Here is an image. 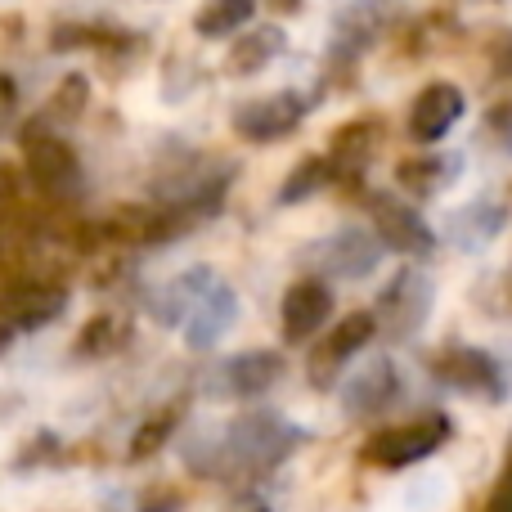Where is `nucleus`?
Masks as SVG:
<instances>
[{"mask_svg": "<svg viewBox=\"0 0 512 512\" xmlns=\"http://www.w3.org/2000/svg\"><path fill=\"white\" fill-rule=\"evenodd\" d=\"M306 432L297 423H288L274 409H248L239 414L212 445L198 441L189 445V468L198 477H216V481H261L279 468L283 459H292V450H301Z\"/></svg>", "mask_w": 512, "mask_h": 512, "instance_id": "f257e3e1", "label": "nucleus"}, {"mask_svg": "<svg viewBox=\"0 0 512 512\" xmlns=\"http://www.w3.org/2000/svg\"><path fill=\"white\" fill-rule=\"evenodd\" d=\"M149 310L158 324L185 328V342L194 346V351H207V346H216L234 328V319H239V297H234V288L212 265H194V270H185L176 283H167V288L153 297Z\"/></svg>", "mask_w": 512, "mask_h": 512, "instance_id": "f03ea898", "label": "nucleus"}, {"mask_svg": "<svg viewBox=\"0 0 512 512\" xmlns=\"http://www.w3.org/2000/svg\"><path fill=\"white\" fill-rule=\"evenodd\" d=\"M450 436H454V423L432 409V414H418V418H409V423H396V427L373 432L369 441H364L360 459L369 463V468L400 472V468H409V463L432 459V454L441 450Z\"/></svg>", "mask_w": 512, "mask_h": 512, "instance_id": "7ed1b4c3", "label": "nucleus"}, {"mask_svg": "<svg viewBox=\"0 0 512 512\" xmlns=\"http://www.w3.org/2000/svg\"><path fill=\"white\" fill-rule=\"evenodd\" d=\"M432 301H436V288L423 270H414V265L396 270L387 288L378 292V306H373L378 333L387 337V342H405V337H414L418 328L427 324V315H432Z\"/></svg>", "mask_w": 512, "mask_h": 512, "instance_id": "20e7f679", "label": "nucleus"}, {"mask_svg": "<svg viewBox=\"0 0 512 512\" xmlns=\"http://www.w3.org/2000/svg\"><path fill=\"white\" fill-rule=\"evenodd\" d=\"M23 171L45 198L68 203L81 189V162L63 135L54 131H23Z\"/></svg>", "mask_w": 512, "mask_h": 512, "instance_id": "39448f33", "label": "nucleus"}, {"mask_svg": "<svg viewBox=\"0 0 512 512\" xmlns=\"http://www.w3.org/2000/svg\"><path fill=\"white\" fill-rule=\"evenodd\" d=\"M364 198H369L373 234L382 239L387 252H400V256H409V261L436 252V230L423 221V212H418L409 198L387 194V189H373V194H364Z\"/></svg>", "mask_w": 512, "mask_h": 512, "instance_id": "423d86ee", "label": "nucleus"}, {"mask_svg": "<svg viewBox=\"0 0 512 512\" xmlns=\"http://www.w3.org/2000/svg\"><path fill=\"white\" fill-rule=\"evenodd\" d=\"M432 378L450 391H463V396H481V400H504L508 387H504V369L490 351L481 346H463V342H450L432 355Z\"/></svg>", "mask_w": 512, "mask_h": 512, "instance_id": "0eeeda50", "label": "nucleus"}, {"mask_svg": "<svg viewBox=\"0 0 512 512\" xmlns=\"http://www.w3.org/2000/svg\"><path fill=\"white\" fill-rule=\"evenodd\" d=\"M378 337V319L373 310H355V315L337 319V328L324 337V342L310 346V360H306V378L315 391H333L342 369L364 351V346Z\"/></svg>", "mask_w": 512, "mask_h": 512, "instance_id": "6e6552de", "label": "nucleus"}, {"mask_svg": "<svg viewBox=\"0 0 512 512\" xmlns=\"http://www.w3.org/2000/svg\"><path fill=\"white\" fill-rule=\"evenodd\" d=\"M63 306H68V283L63 279H45V274H14V279L5 283V292H0V310H5V319L14 328H23V333H36V328L54 324V319L63 315Z\"/></svg>", "mask_w": 512, "mask_h": 512, "instance_id": "1a4fd4ad", "label": "nucleus"}, {"mask_svg": "<svg viewBox=\"0 0 512 512\" xmlns=\"http://www.w3.org/2000/svg\"><path fill=\"white\" fill-rule=\"evenodd\" d=\"M310 104L297 90H279V95L248 99V104L234 108V135L248 144H279L306 122Z\"/></svg>", "mask_w": 512, "mask_h": 512, "instance_id": "9d476101", "label": "nucleus"}, {"mask_svg": "<svg viewBox=\"0 0 512 512\" xmlns=\"http://www.w3.org/2000/svg\"><path fill=\"white\" fill-rule=\"evenodd\" d=\"M283 355L279 351H239L212 373V391L221 400H256L283 378Z\"/></svg>", "mask_w": 512, "mask_h": 512, "instance_id": "9b49d317", "label": "nucleus"}, {"mask_svg": "<svg viewBox=\"0 0 512 512\" xmlns=\"http://www.w3.org/2000/svg\"><path fill=\"white\" fill-rule=\"evenodd\" d=\"M468 113V99L454 81H432L418 90V99L409 104V140L418 144H436L459 126V117Z\"/></svg>", "mask_w": 512, "mask_h": 512, "instance_id": "f8f14e48", "label": "nucleus"}, {"mask_svg": "<svg viewBox=\"0 0 512 512\" xmlns=\"http://www.w3.org/2000/svg\"><path fill=\"white\" fill-rule=\"evenodd\" d=\"M382 140L378 117H355V122L337 126L333 140H328V171H333V185H351L360 189L364 167L373 162V149Z\"/></svg>", "mask_w": 512, "mask_h": 512, "instance_id": "ddd939ff", "label": "nucleus"}, {"mask_svg": "<svg viewBox=\"0 0 512 512\" xmlns=\"http://www.w3.org/2000/svg\"><path fill=\"white\" fill-rule=\"evenodd\" d=\"M328 315H333V288H328L324 279H297L283 292V306H279L283 342H306V337H315L319 328L328 324Z\"/></svg>", "mask_w": 512, "mask_h": 512, "instance_id": "4468645a", "label": "nucleus"}, {"mask_svg": "<svg viewBox=\"0 0 512 512\" xmlns=\"http://www.w3.org/2000/svg\"><path fill=\"white\" fill-rule=\"evenodd\" d=\"M382 239L373 230H360V225H346V230L328 234L324 243H319V265H324L328 274H337V279H369L373 270H378L382 261Z\"/></svg>", "mask_w": 512, "mask_h": 512, "instance_id": "2eb2a0df", "label": "nucleus"}, {"mask_svg": "<svg viewBox=\"0 0 512 512\" xmlns=\"http://www.w3.org/2000/svg\"><path fill=\"white\" fill-rule=\"evenodd\" d=\"M337 396H342V409L351 418H373L400 396V369L391 360H373V364H364L360 373L342 378Z\"/></svg>", "mask_w": 512, "mask_h": 512, "instance_id": "dca6fc26", "label": "nucleus"}, {"mask_svg": "<svg viewBox=\"0 0 512 512\" xmlns=\"http://www.w3.org/2000/svg\"><path fill=\"white\" fill-rule=\"evenodd\" d=\"M508 225V207L504 203H490V198H477V203L459 207V212L445 221V239L463 252H477L486 243H495Z\"/></svg>", "mask_w": 512, "mask_h": 512, "instance_id": "f3484780", "label": "nucleus"}, {"mask_svg": "<svg viewBox=\"0 0 512 512\" xmlns=\"http://www.w3.org/2000/svg\"><path fill=\"white\" fill-rule=\"evenodd\" d=\"M36 243H41V221L23 212V207H0V274L14 279V274H27L36 256Z\"/></svg>", "mask_w": 512, "mask_h": 512, "instance_id": "a211bd4d", "label": "nucleus"}, {"mask_svg": "<svg viewBox=\"0 0 512 512\" xmlns=\"http://www.w3.org/2000/svg\"><path fill=\"white\" fill-rule=\"evenodd\" d=\"M463 176V158H441V153H423V158H405L396 167V185L409 198H436Z\"/></svg>", "mask_w": 512, "mask_h": 512, "instance_id": "6ab92c4d", "label": "nucleus"}, {"mask_svg": "<svg viewBox=\"0 0 512 512\" xmlns=\"http://www.w3.org/2000/svg\"><path fill=\"white\" fill-rule=\"evenodd\" d=\"M283 45H288L283 27H252L248 36H239V41L230 45L225 72H230V77H256V72H265L274 59H279Z\"/></svg>", "mask_w": 512, "mask_h": 512, "instance_id": "aec40b11", "label": "nucleus"}, {"mask_svg": "<svg viewBox=\"0 0 512 512\" xmlns=\"http://www.w3.org/2000/svg\"><path fill=\"white\" fill-rule=\"evenodd\" d=\"M256 0H207L194 14V32L207 36V41H221V36H234L252 23Z\"/></svg>", "mask_w": 512, "mask_h": 512, "instance_id": "412c9836", "label": "nucleus"}, {"mask_svg": "<svg viewBox=\"0 0 512 512\" xmlns=\"http://www.w3.org/2000/svg\"><path fill=\"white\" fill-rule=\"evenodd\" d=\"M126 342H131V324H126L122 315H113V310H104V315H95V319H90V324L77 333V355L95 360V355L122 351Z\"/></svg>", "mask_w": 512, "mask_h": 512, "instance_id": "4be33fe9", "label": "nucleus"}, {"mask_svg": "<svg viewBox=\"0 0 512 512\" xmlns=\"http://www.w3.org/2000/svg\"><path fill=\"white\" fill-rule=\"evenodd\" d=\"M324 185H333V171H328V158H301L297 167L288 171V180L279 185V207H297L306 198H315Z\"/></svg>", "mask_w": 512, "mask_h": 512, "instance_id": "5701e85b", "label": "nucleus"}, {"mask_svg": "<svg viewBox=\"0 0 512 512\" xmlns=\"http://www.w3.org/2000/svg\"><path fill=\"white\" fill-rule=\"evenodd\" d=\"M176 427H180V405H167V409H158V414H149L131 436V459L140 463V459H153L158 450H167Z\"/></svg>", "mask_w": 512, "mask_h": 512, "instance_id": "b1692460", "label": "nucleus"}, {"mask_svg": "<svg viewBox=\"0 0 512 512\" xmlns=\"http://www.w3.org/2000/svg\"><path fill=\"white\" fill-rule=\"evenodd\" d=\"M86 99H90V81L81 77V72H72V77H63L59 90H54L50 113L54 117H77L81 108H86Z\"/></svg>", "mask_w": 512, "mask_h": 512, "instance_id": "393cba45", "label": "nucleus"}, {"mask_svg": "<svg viewBox=\"0 0 512 512\" xmlns=\"http://www.w3.org/2000/svg\"><path fill=\"white\" fill-rule=\"evenodd\" d=\"M135 508H140V512H180V508H185V495H180L176 486H167V481H158V486L144 490Z\"/></svg>", "mask_w": 512, "mask_h": 512, "instance_id": "a878e982", "label": "nucleus"}, {"mask_svg": "<svg viewBox=\"0 0 512 512\" xmlns=\"http://www.w3.org/2000/svg\"><path fill=\"white\" fill-rule=\"evenodd\" d=\"M18 198H23V171L0 162V207H14Z\"/></svg>", "mask_w": 512, "mask_h": 512, "instance_id": "bb28decb", "label": "nucleus"}, {"mask_svg": "<svg viewBox=\"0 0 512 512\" xmlns=\"http://www.w3.org/2000/svg\"><path fill=\"white\" fill-rule=\"evenodd\" d=\"M481 512H512V463H508L504 477L495 481V490H490V499H486Z\"/></svg>", "mask_w": 512, "mask_h": 512, "instance_id": "cd10ccee", "label": "nucleus"}, {"mask_svg": "<svg viewBox=\"0 0 512 512\" xmlns=\"http://www.w3.org/2000/svg\"><path fill=\"white\" fill-rule=\"evenodd\" d=\"M14 104H18V90H14V81H9V77H0V117H9V113H14Z\"/></svg>", "mask_w": 512, "mask_h": 512, "instance_id": "c85d7f7f", "label": "nucleus"}, {"mask_svg": "<svg viewBox=\"0 0 512 512\" xmlns=\"http://www.w3.org/2000/svg\"><path fill=\"white\" fill-rule=\"evenodd\" d=\"M495 68H499V77H508L512 81V36L504 45H499V54H495Z\"/></svg>", "mask_w": 512, "mask_h": 512, "instance_id": "c756f323", "label": "nucleus"}, {"mask_svg": "<svg viewBox=\"0 0 512 512\" xmlns=\"http://www.w3.org/2000/svg\"><path fill=\"white\" fill-rule=\"evenodd\" d=\"M9 337H14V324H9V319H0V355L9 351Z\"/></svg>", "mask_w": 512, "mask_h": 512, "instance_id": "7c9ffc66", "label": "nucleus"}, {"mask_svg": "<svg viewBox=\"0 0 512 512\" xmlns=\"http://www.w3.org/2000/svg\"><path fill=\"white\" fill-rule=\"evenodd\" d=\"M270 5L274 9H288V14H292V9H301V0H270Z\"/></svg>", "mask_w": 512, "mask_h": 512, "instance_id": "2f4dec72", "label": "nucleus"}, {"mask_svg": "<svg viewBox=\"0 0 512 512\" xmlns=\"http://www.w3.org/2000/svg\"><path fill=\"white\" fill-rule=\"evenodd\" d=\"M261 512H265V508H261Z\"/></svg>", "mask_w": 512, "mask_h": 512, "instance_id": "473e14b6", "label": "nucleus"}]
</instances>
